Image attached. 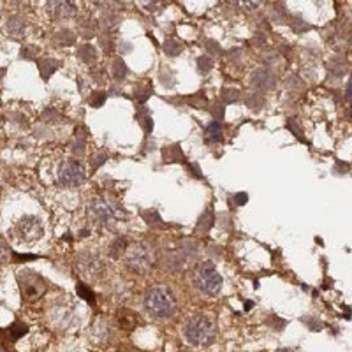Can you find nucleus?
Instances as JSON below:
<instances>
[{"mask_svg":"<svg viewBox=\"0 0 352 352\" xmlns=\"http://www.w3.org/2000/svg\"><path fill=\"white\" fill-rule=\"evenodd\" d=\"M143 307H145L146 314L153 319H169L176 312V298L169 287L155 286L145 294Z\"/></svg>","mask_w":352,"mask_h":352,"instance_id":"obj_1","label":"nucleus"},{"mask_svg":"<svg viewBox=\"0 0 352 352\" xmlns=\"http://www.w3.org/2000/svg\"><path fill=\"white\" fill-rule=\"evenodd\" d=\"M183 337L190 345H196V347L210 345L217 337V323L210 315H194L183 324Z\"/></svg>","mask_w":352,"mask_h":352,"instance_id":"obj_2","label":"nucleus"},{"mask_svg":"<svg viewBox=\"0 0 352 352\" xmlns=\"http://www.w3.org/2000/svg\"><path fill=\"white\" fill-rule=\"evenodd\" d=\"M194 284L201 293L208 294V296H215L222 289V275L219 273L215 264L204 261L194 271Z\"/></svg>","mask_w":352,"mask_h":352,"instance_id":"obj_3","label":"nucleus"},{"mask_svg":"<svg viewBox=\"0 0 352 352\" xmlns=\"http://www.w3.org/2000/svg\"><path fill=\"white\" fill-rule=\"evenodd\" d=\"M125 261H127V266L132 271H136V273H139V275H145L152 270V264H153L152 250L143 243L130 245V249L127 250Z\"/></svg>","mask_w":352,"mask_h":352,"instance_id":"obj_4","label":"nucleus"},{"mask_svg":"<svg viewBox=\"0 0 352 352\" xmlns=\"http://www.w3.org/2000/svg\"><path fill=\"white\" fill-rule=\"evenodd\" d=\"M90 210V217L95 220L100 226H113L115 222L120 220V210L115 206V204L108 203L102 197H95L92 199L88 206Z\"/></svg>","mask_w":352,"mask_h":352,"instance_id":"obj_5","label":"nucleus"},{"mask_svg":"<svg viewBox=\"0 0 352 352\" xmlns=\"http://www.w3.org/2000/svg\"><path fill=\"white\" fill-rule=\"evenodd\" d=\"M19 284H21V293L23 298L26 301H33L39 300V298L44 294L46 291V284L37 273H28V277L19 278Z\"/></svg>","mask_w":352,"mask_h":352,"instance_id":"obj_6","label":"nucleus"},{"mask_svg":"<svg viewBox=\"0 0 352 352\" xmlns=\"http://www.w3.org/2000/svg\"><path fill=\"white\" fill-rule=\"evenodd\" d=\"M58 178L63 185H79L85 182V171L76 160H65L60 166Z\"/></svg>","mask_w":352,"mask_h":352,"instance_id":"obj_7","label":"nucleus"},{"mask_svg":"<svg viewBox=\"0 0 352 352\" xmlns=\"http://www.w3.org/2000/svg\"><path fill=\"white\" fill-rule=\"evenodd\" d=\"M116 319H118V326L122 330L132 331L134 328L139 324V317H137L136 312L129 310V308H122V310L116 312Z\"/></svg>","mask_w":352,"mask_h":352,"instance_id":"obj_8","label":"nucleus"},{"mask_svg":"<svg viewBox=\"0 0 352 352\" xmlns=\"http://www.w3.org/2000/svg\"><path fill=\"white\" fill-rule=\"evenodd\" d=\"M252 83L257 86V88L268 90V88H271V86H273L275 79H273V74H271V72H268V70H264V69H259V70H256V72H254Z\"/></svg>","mask_w":352,"mask_h":352,"instance_id":"obj_9","label":"nucleus"},{"mask_svg":"<svg viewBox=\"0 0 352 352\" xmlns=\"http://www.w3.org/2000/svg\"><path fill=\"white\" fill-rule=\"evenodd\" d=\"M162 160L166 164H173V162H183L185 160V155H183L182 148H180V145H171V146H166V148L162 150Z\"/></svg>","mask_w":352,"mask_h":352,"instance_id":"obj_10","label":"nucleus"},{"mask_svg":"<svg viewBox=\"0 0 352 352\" xmlns=\"http://www.w3.org/2000/svg\"><path fill=\"white\" fill-rule=\"evenodd\" d=\"M78 264H79V270L83 271L85 277H92V275H95L97 271H99V263H97V259L92 256H83L81 259L78 261Z\"/></svg>","mask_w":352,"mask_h":352,"instance_id":"obj_11","label":"nucleus"},{"mask_svg":"<svg viewBox=\"0 0 352 352\" xmlns=\"http://www.w3.org/2000/svg\"><path fill=\"white\" fill-rule=\"evenodd\" d=\"M204 137H206L208 143H219L222 141V123L220 122H213L206 127L204 130Z\"/></svg>","mask_w":352,"mask_h":352,"instance_id":"obj_12","label":"nucleus"},{"mask_svg":"<svg viewBox=\"0 0 352 352\" xmlns=\"http://www.w3.org/2000/svg\"><path fill=\"white\" fill-rule=\"evenodd\" d=\"M56 18H70V16L76 14V5L70 4V2H56Z\"/></svg>","mask_w":352,"mask_h":352,"instance_id":"obj_13","label":"nucleus"},{"mask_svg":"<svg viewBox=\"0 0 352 352\" xmlns=\"http://www.w3.org/2000/svg\"><path fill=\"white\" fill-rule=\"evenodd\" d=\"M26 331H28V328H26V324L23 323H12L11 326L7 328V335L11 337V340H19V338L23 337V335H26Z\"/></svg>","mask_w":352,"mask_h":352,"instance_id":"obj_14","label":"nucleus"},{"mask_svg":"<svg viewBox=\"0 0 352 352\" xmlns=\"http://www.w3.org/2000/svg\"><path fill=\"white\" fill-rule=\"evenodd\" d=\"M58 69V62L56 60H41L39 62V70H41L42 78H49V74H53Z\"/></svg>","mask_w":352,"mask_h":352,"instance_id":"obj_15","label":"nucleus"},{"mask_svg":"<svg viewBox=\"0 0 352 352\" xmlns=\"http://www.w3.org/2000/svg\"><path fill=\"white\" fill-rule=\"evenodd\" d=\"M143 217H145L146 224L152 227H164V222L160 219V215L157 213L155 210H148V211H143Z\"/></svg>","mask_w":352,"mask_h":352,"instance_id":"obj_16","label":"nucleus"},{"mask_svg":"<svg viewBox=\"0 0 352 352\" xmlns=\"http://www.w3.org/2000/svg\"><path fill=\"white\" fill-rule=\"evenodd\" d=\"M76 291H78L79 296H81L85 301H88L90 305L95 303V294H93V291L90 289V287H86L85 284H78V287H76Z\"/></svg>","mask_w":352,"mask_h":352,"instance_id":"obj_17","label":"nucleus"},{"mask_svg":"<svg viewBox=\"0 0 352 352\" xmlns=\"http://www.w3.org/2000/svg\"><path fill=\"white\" fill-rule=\"evenodd\" d=\"M113 69H115V78L116 79H123L127 74V67L125 63L122 62V60H115V63H113Z\"/></svg>","mask_w":352,"mask_h":352,"instance_id":"obj_18","label":"nucleus"},{"mask_svg":"<svg viewBox=\"0 0 352 352\" xmlns=\"http://www.w3.org/2000/svg\"><path fill=\"white\" fill-rule=\"evenodd\" d=\"M125 245H127L125 240H123V238H118V240L111 245V256L113 257H120V254L125 250Z\"/></svg>","mask_w":352,"mask_h":352,"instance_id":"obj_19","label":"nucleus"},{"mask_svg":"<svg viewBox=\"0 0 352 352\" xmlns=\"http://www.w3.org/2000/svg\"><path fill=\"white\" fill-rule=\"evenodd\" d=\"M180 49H182V46L178 44V42H174V41H166L164 42V51L167 53V55H178L180 53Z\"/></svg>","mask_w":352,"mask_h":352,"instance_id":"obj_20","label":"nucleus"},{"mask_svg":"<svg viewBox=\"0 0 352 352\" xmlns=\"http://www.w3.org/2000/svg\"><path fill=\"white\" fill-rule=\"evenodd\" d=\"M79 58H83L85 62H92V60L95 58V51H93L92 46H83V48L79 49Z\"/></svg>","mask_w":352,"mask_h":352,"instance_id":"obj_21","label":"nucleus"},{"mask_svg":"<svg viewBox=\"0 0 352 352\" xmlns=\"http://www.w3.org/2000/svg\"><path fill=\"white\" fill-rule=\"evenodd\" d=\"M189 102L192 104L194 108H204L208 104V100H206V97L203 95V93H197V95H192L189 99Z\"/></svg>","mask_w":352,"mask_h":352,"instance_id":"obj_22","label":"nucleus"},{"mask_svg":"<svg viewBox=\"0 0 352 352\" xmlns=\"http://www.w3.org/2000/svg\"><path fill=\"white\" fill-rule=\"evenodd\" d=\"M211 224H213V219H211V211L208 210L206 213H204L203 217H201V220H199V226H197V229H201V227L204 226V231H208L211 227Z\"/></svg>","mask_w":352,"mask_h":352,"instance_id":"obj_23","label":"nucleus"},{"mask_svg":"<svg viewBox=\"0 0 352 352\" xmlns=\"http://www.w3.org/2000/svg\"><path fill=\"white\" fill-rule=\"evenodd\" d=\"M222 97H224V100L226 102H233V100H238L240 99V92H238L236 88H227V90H224L222 92Z\"/></svg>","mask_w":352,"mask_h":352,"instance_id":"obj_24","label":"nucleus"},{"mask_svg":"<svg viewBox=\"0 0 352 352\" xmlns=\"http://www.w3.org/2000/svg\"><path fill=\"white\" fill-rule=\"evenodd\" d=\"M197 63H199V70H201V72H208V70L213 67V63H211V60L208 58V56H201V58L197 60Z\"/></svg>","mask_w":352,"mask_h":352,"instance_id":"obj_25","label":"nucleus"},{"mask_svg":"<svg viewBox=\"0 0 352 352\" xmlns=\"http://www.w3.org/2000/svg\"><path fill=\"white\" fill-rule=\"evenodd\" d=\"M12 259L16 261V263H25V261H33V259H37V256H32V254H12Z\"/></svg>","mask_w":352,"mask_h":352,"instance_id":"obj_26","label":"nucleus"},{"mask_svg":"<svg viewBox=\"0 0 352 352\" xmlns=\"http://www.w3.org/2000/svg\"><path fill=\"white\" fill-rule=\"evenodd\" d=\"M268 324H270L271 328H275V330H282V328L286 326V321L278 319L277 315H271V319L268 321Z\"/></svg>","mask_w":352,"mask_h":352,"instance_id":"obj_27","label":"nucleus"},{"mask_svg":"<svg viewBox=\"0 0 352 352\" xmlns=\"http://www.w3.org/2000/svg\"><path fill=\"white\" fill-rule=\"evenodd\" d=\"M104 99H106V95H104V93H97V95L90 97V104H92L93 108H99V106H102Z\"/></svg>","mask_w":352,"mask_h":352,"instance_id":"obj_28","label":"nucleus"},{"mask_svg":"<svg viewBox=\"0 0 352 352\" xmlns=\"http://www.w3.org/2000/svg\"><path fill=\"white\" fill-rule=\"evenodd\" d=\"M247 201H249V196L245 192H240L234 196V204H236V206H241V204H245Z\"/></svg>","mask_w":352,"mask_h":352,"instance_id":"obj_29","label":"nucleus"},{"mask_svg":"<svg viewBox=\"0 0 352 352\" xmlns=\"http://www.w3.org/2000/svg\"><path fill=\"white\" fill-rule=\"evenodd\" d=\"M305 323L308 324V328H310L312 331H317V330H321V328L324 326L321 321H310V319H305Z\"/></svg>","mask_w":352,"mask_h":352,"instance_id":"obj_30","label":"nucleus"},{"mask_svg":"<svg viewBox=\"0 0 352 352\" xmlns=\"http://www.w3.org/2000/svg\"><path fill=\"white\" fill-rule=\"evenodd\" d=\"M250 308H252V301H247L245 303V310H250Z\"/></svg>","mask_w":352,"mask_h":352,"instance_id":"obj_31","label":"nucleus"},{"mask_svg":"<svg viewBox=\"0 0 352 352\" xmlns=\"http://www.w3.org/2000/svg\"><path fill=\"white\" fill-rule=\"evenodd\" d=\"M277 352H294V351H291V349H280V351H277Z\"/></svg>","mask_w":352,"mask_h":352,"instance_id":"obj_32","label":"nucleus"}]
</instances>
